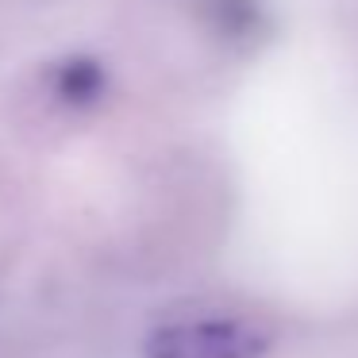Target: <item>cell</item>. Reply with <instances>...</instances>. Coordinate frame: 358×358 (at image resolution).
<instances>
[{
  "label": "cell",
  "mask_w": 358,
  "mask_h": 358,
  "mask_svg": "<svg viewBox=\"0 0 358 358\" xmlns=\"http://www.w3.org/2000/svg\"><path fill=\"white\" fill-rule=\"evenodd\" d=\"M55 93L70 108H85V104H93L104 93V70L96 62H89V58H73V62H66L58 70Z\"/></svg>",
  "instance_id": "obj_2"
},
{
  "label": "cell",
  "mask_w": 358,
  "mask_h": 358,
  "mask_svg": "<svg viewBox=\"0 0 358 358\" xmlns=\"http://www.w3.org/2000/svg\"><path fill=\"white\" fill-rule=\"evenodd\" d=\"M273 331L243 316H196L158 324L143 343L147 358H266Z\"/></svg>",
  "instance_id": "obj_1"
}]
</instances>
